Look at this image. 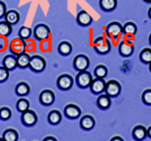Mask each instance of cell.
Instances as JSON below:
<instances>
[{"mask_svg":"<svg viewBox=\"0 0 151 141\" xmlns=\"http://www.w3.org/2000/svg\"><path fill=\"white\" fill-rule=\"evenodd\" d=\"M47 67V62L40 55H32L29 62V69L35 73H40Z\"/></svg>","mask_w":151,"mask_h":141,"instance_id":"6da1fadb","label":"cell"},{"mask_svg":"<svg viewBox=\"0 0 151 141\" xmlns=\"http://www.w3.org/2000/svg\"><path fill=\"white\" fill-rule=\"evenodd\" d=\"M121 85L119 82L115 81V80H110L106 83V87H105V94L108 95L110 98H115V97L119 96L121 93Z\"/></svg>","mask_w":151,"mask_h":141,"instance_id":"7a4b0ae2","label":"cell"},{"mask_svg":"<svg viewBox=\"0 0 151 141\" xmlns=\"http://www.w3.org/2000/svg\"><path fill=\"white\" fill-rule=\"evenodd\" d=\"M92 81H93L92 75L90 74L89 72H87V70L79 72V74L77 75V77H76V83H77L78 86L82 89L89 88Z\"/></svg>","mask_w":151,"mask_h":141,"instance_id":"3957f363","label":"cell"},{"mask_svg":"<svg viewBox=\"0 0 151 141\" xmlns=\"http://www.w3.org/2000/svg\"><path fill=\"white\" fill-rule=\"evenodd\" d=\"M50 29L47 24H43V23L37 24L33 28V36H35V40L40 41L48 38L50 37Z\"/></svg>","mask_w":151,"mask_h":141,"instance_id":"277c9868","label":"cell"},{"mask_svg":"<svg viewBox=\"0 0 151 141\" xmlns=\"http://www.w3.org/2000/svg\"><path fill=\"white\" fill-rule=\"evenodd\" d=\"M25 40H23L20 37H16L12 40L9 43V50L10 53L14 55H18L19 53H22L25 52Z\"/></svg>","mask_w":151,"mask_h":141,"instance_id":"5b68a950","label":"cell"},{"mask_svg":"<svg viewBox=\"0 0 151 141\" xmlns=\"http://www.w3.org/2000/svg\"><path fill=\"white\" fill-rule=\"evenodd\" d=\"M73 65H74V69L76 70H78V72L87 70L90 65V60L85 55H78L74 59Z\"/></svg>","mask_w":151,"mask_h":141,"instance_id":"8992f818","label":"cell"},{"mask_svg":"<svg viewBox=\"0 0 151 141\" xmlns=\"http://www.w3.org/2000/svg\"><path fill=\"white\" fill-rule=\"evenodd\" d=\"M73 85H74V79L68 74L60 75L57 80V86L58 87V89L63 90V91L70 90L73 87Z\"/></svg>","mask_w":151,"mask_h":141,"instance_id":"52a82bcc","label":"cell"},{"mask_svg":"<svg viewBox=\"0 0 151 141\" xmlns=\"http://www.w3.org/2000/svg\"><path fill=\"white\" fill-rule=\"evenodd\" d=\"M21 122L23 125L31 127L35 126L36 122H37V115L35 114V111L32 110H26L21 113Z\"/></svg>","mask_w":151,"mask_h":141,"instance_id":"ba28073f","label":"cell"},{"mask_svg":"<svg viewBox=\"0 0 151 141\" xmlns=\"http://www.w3.org/2000/svg\"><path fill=\"white\" fill-rule=\"evenodd\" d=\"M106 31L110 37L116 40V38H118L120 36V35L123 33V25H121L117 21H114V22H111L107 25Z\"/></svg>","mask_w":151,"mask_h":141,"instance_id":"9c48e42d","label":"cell"},{"mask_svg":"<svg viewBox=\"0 0 151 141\" xmlns=\"http://www.w3.org/2000/svg\"><path fill=\"white\" fill-rule=\"evenodd\" d=\"M105 87H106V82L104 81V79H100V78H96L93 80L90 85V90L91 92L95 95H101L105 92Z\"/></svg>","mask_w":151,"mask_h":141,"instance_id":"30bf717a","label":"cell"},{"mask_svg":"<svg viewBox=\"0 0 151 141\" xmlns=\"http://www.w3.org/2000/svg\"><path fill=\"white\" fill-rule=\"evenodd\" d=\"M65 116L69 119H77L81 116L82 110L79 106L75 105V104H69L65 107L64 110Z\"/></svg>","mask_w":151,"mask_h":141,"instance_id":"8fae6325","label":"cell"},{"mask_svg":"<svg viewBox=\"0 0 151 141\" xmlns=\"http://www.w3.org/2000/svg\"><path fill=\"white\" fill-rule=\"evenodd\" d=\"M55 100V95L52 90H43L40 94V102L43 106H50Z\"/></svg>","mask_w":151,"mask_h":141,"instance_id":"7c38bea8","label":"cell"},{"mask_svg":"<svg viewBox=\"0 0 151 141\" xmlns=\"http://www.w3.org/2000/svg\"><path fill=\"white\" fill-rule=\"evenodd\" d=\"M2 65L6 68L10 72L16 69L17 67V62H16V55H7L2 60Z\"/></svg>","mask_w":151,"mask_h":141,"instance_id":"4fadbf2b","label":"cell"},{"mask_svg":"<svg viewBox=\"0 0 151 141\" xmlns=\"http://www.w3.org/2000/svg\"><path fill=\"white\" fill-rule=\"evenodd\" d=\"M95 124H96L95 119L93 116H91V115L83 116L81 118V121H80V126H81V128L84 130H87V131L93 129L95 127Z\"/></svg>","mask_w":151,"mask_h":141,"instance_id":"5bb4252c","label":"cell"},{"mask_svg":"<svg viewBox=\"0 0 151 141\" xmlns=\"http://www.w3.org/2000/svg\"><path fill=\"white\" fill-rule=\"evenodd\" d=\"M132 136L136 141H142L147 137V129L142 125H138L133 128Z\"/></svg>","mask_w":151,"mask_h":141,"instance_id":"9a60e30c","label":"cell"},{"mask_svg":"<svg viewBox=\"0 0 151 141\" xmlns=\"http://www.w3.org/2000/svg\"><path fill=\"white\" fill-rule=\"evenodd\" d=\"M134 52V47L132 43L127 42V41H122V42L119 45V53H120L122 57H130L132 55Z\"/></svg>","mask_w":151,"mask_h":141,"instance_id":"2e32d148","label":"cell"},{"mask_svg":"<svg viewBox=\"0 0 151 141\" xmlns=\"http://www.w3.org/2000/svg\"><path fill=\"white\" fill-rule=\"evenodd\" d=\"M77 21L78 23L80 24V25L82 26H88L90 25V24L92 23V21H93V18H92V16L90 15L89 13H88L87 11L85 10H81L78 13L77 15Z\"/></svg>","mask_w":151,"mask_h":141,"instance_id":"e0dca14e","label":"cell"},{"mask_svg":"<svg viewBox=\"0 0 151 141\" xmlns=\"http://www.w3.org/2000/svg\"><path fill=\"white\" fill-rule=\"evenodd\" d=\"M94 48L99 55H107L111 50V42L109 41V40L104 38L99 45H94Z\"/></svg>","mask_w":151,"mask_h":141,"instance_id":"ac0fdd59","label":"cell"},{"mask_svg":"<svg viewBox=\"0 0 151 141\" xmlns=\"http://www.w3.org/2000/svg\"><path fill=\"white\" fill-rule=\"evenodd\" d=\"M30 55L26 52L19 53L16 55V62H17V67L20 69H26L29 67V62H30Z\"/></svg>","mask_w":151,"mask_h":141,"instance_id":"d6986e66","label":"cell"},{"mask_svg":"<svg viewBox=\"0 0 151 141\" xmlns=\"http://www.w3.org/2000/svg\"><path fill=\"white\" fill-rule=\"evenodd\" d=\"M97 106L99 107L101 110H107L110 108L111 106V98L106 94L100 95L97 99Z\"/></svg>","mask_w":151,"mask_h":141,"instance_id":"ffe728a7","label":"cell"},{"mask_svg":"<svg viewBox=\"0 0 151 141\" xmlns=\"http://www.w3.org/2000/svg\"><path fill=\"white\" fill-rule=\"evenodd\" d=\"M4 17H5L6 22H8L9 24H11V25H14V24L18 23L19 19H20V15H19L18 11L11 9V10L6 11Z\"/></svg>","mask_w":151,"mask_h":141,"instance_id":"44dd1931","label":"cell"},{"mask_svg":"<svg viewBox=\"0 0 151 141\" xmlns=\"http://www.w3.org/2000/svg\"><path fill=\"white\" fill-rule=\"evenodd\" d=\"M30 92V87L27 83H24V82H20L16 85L15 87V93L16 95L20 97H24V96H27Z\"/></svg>","mask_w":151,"mask_h":141,"instance_id":"7402d4cb","label":"cell"},{"mask_svg":"<svg viewBox=\"0 0 151 141\" xmlns=\"http://www.w3.org/2000/svg\"><path fill=\"white\" fill-rule=\"evenodd\" d=\"M47 121L52 125H58L62 121V114L58 110H52L47 115Z\"/></svg>","mask_w":151,"mask_h":141,"instance_id":"603a6c76","label":"cell"},{"mask_svg":"<svg viewBox=\"0 0 151 141\" xmlns=\"http://www.w3.org/2000/svg\"><path fill=\"white\" fill-rule=\"evenodd\" d=\"M100 7L104 11H113L117 7V0H100Z\"/></svg>","mask_w":151,"mask_h":141,"instance_id":"cb8c5ba5","label":"cell"},{"mask_svg":"<svg viewBox=\"0 0 151 141\" xmlns=\"http://www.w3.org/2000/svg\"><path fill=\"white\" fill-rule=\"evenodd\" d=\"M2 138L4 141H17L18 140V133L14 129H6L2 134Z\"/></svg>","mask_w":151,"mask_h":141,"instance_id":"d4e9b609","label":"cell"},{"mask_svg":"<svg viewBox=\"0 0 151 141\" xmlns=\"http://www.w3.org/2000/svg\"><path fill=\"white\" fill-rule=\"evenodd\" d=\"M58 53L62 55H69L73 50V45L69 41H62L58 47Z\"/></svg>","mask_w":151,"mask_h":141,"instance_id":"484cf974","label":"cell"},{"mask_svg":"<svg viewBox=\"0 0 151 141\" xmlns=\"http://www.w3.org/2000/svg\"><path fill=\"white\" fill-rule=\"evenodd\" d=\"M12 32V25L6 21H0V35L7 37Z\"/></svg>","mask_w":151,"mask_h":141,"instance_id":"4316f807","label":"cell"},{"mask_svg":"<svg viewBox=\"0 0 151 141\" xmlns=\"http://www.w3.org/2000/svg\"><path fill=\"white\" fill-rule=\"evenodd\" d=\"M136 32H137V25L132 21H129L123 25V33H125L126 35H134Z\"/></svg>","mask_w":151,"mask_h":141,"instance_id":"83f0119b","label":"cell"},{"mask_svg":"<svg viewBox=\"0 0 151 141\" xmlns=\"http://www.w3.org/2000/svg\"><path fill=\"white\" fill-rule=\"evenodd\" d=\"M94 74H95V76H96V78L104 79V78L108 75V69H107L106 65H97V67L95 68Z\"/></svg>","mask_w":151,"mask_h":141,"instance_id":"f1b7e54d","label":"cell"},{"mask_svg":"<svg viewBox=\"0 0 151 141\" xmlns=\"http://www.w3.org/2000/svg\"><path fill=\"white\" fill-rule=\"evenodd\" d=\"M139 59L143 64H150L151 63V48H144L141 50Z\"/></svg>","mask_w":151,"mask_h":141,"instance_id":"f546056e","label":"cell"},{"mask_svg":"<svg viewBox=\"0 0 151 141\" xmlns=\"http://www.w3.org/2000/svg\"><path fill=\"white\" fill-rule=\"evenodd\" d=\"M31 33H32L31 28L26 27V26H21L20 29H19V31H18V36L20 38H22L23 40H27L30 38Z\"/></svg>","mask_w":151,"mask_h":141,"instance_id":"4dcf8cb0","label":"cell"},{"mask_svg":"<svg viewBox=\"0 0 151 141\" xmlns=\"http://www.w3.org/2000/svg\"><path fill=\"white\" fill-rule=\"evenodd\" d=\"M16 109H17L19 112H21V113L26 110H28L29 109L28 100H26V99H24V98H20L17 102H16Z\"/></svg>","mask_w":151,"mask_h":141,"instance_id":"1f68e13d","label":"cell"},{"mask_svg":"<svg viewBox=\"0 0 151 141\" xmlns=\"http://www.w3.org/2000/svg\"><path fill=\"white\" fill-rule=\"evenodd\" d=\"M12 116V112L10 110V108L8 107H2L0 108V119L1 120H9Z\"/></svg>","mask_w":151,"mask_h":141,"instance_id":"d6a6232c","label":"cell"},{"mask_svg":"<svg viewBox=\"0 0 151 141\" xmlns=\"http://www.w3.org/2000/svg\"><path fill=\"white\" fill-rule=\"evenodd\" d=\"M142 102L145 105L151 106V89L145 90L142 93Z\"/></svg>","mask_w":151,"mask_h":141,"instance_id":"836d02e7","label":"cell"},{"mask_svg":"<svg viewBox=\"0 0 151 141\" xmlns=\"http://www.w3.org/2000/svg\"><path fill=\"white\" fill-rule=\"evenodd\" d=\"M9 78V70L4 68L3 65L0 67V83L5 82L7 79Z\"/></svg>","mask_w":151,"mask_h":141,"instance_id":"e575fe53","label":"cell"},{"mask_svg":"<svg viewBox=\"0 0 151 141\" xmlns=\"http://www.w3.org/2000/svg\"><path fill=\"white\" fill-rule=\"evenodd\" d=\"M40 48L42 50V52H48V50L50 48V40H48V38L40 40Z\"/></svg>","mask_w":151,"mask_h":141,"instance_id":"d590c367","label":"cell"},{"mask_svg":"<svg viewBox=\"0 0 151 141\" xmlns=\"http://www.w3.org/2000/svg\"><path fill=\"white\" fill-rule=\"evenodd\" d=\"M6 5L4 2H2L1 0H0V18L4 17V15H5L6 13Z\"/></svg>","mask_w":151,"mask_h":141,"instance_id":"8d00e7d4","label":"cell"},{"mask_svg":"<svg viewBox=\"0 0 151 141\" xmlns=\"http://www.w3.org/2000/svg\"><path fill=\"white\" fill-rule=\"evenodd\" d=\"M6 47H7V45H6V40H5V37H4V36L0 35V52L4 50Z\"/></svg>","mask_w":151,"mask_h":141,"instance_id":"74e56055","label":"cell"},{"mask_svg":"<svg viewBox=\"0 0 151 141\" xmlns=\"http://www.w3.org/2000/svg\"><path fill=\"white\" fill-rule=\"evenodd\" d=\"M110 141H124V139L120 136H114L113 138H111Z\"/></svg>","mask_w":151,"mask_h":141,"instance_id":"f35d334b","label":"cell"},{"mask_svg":"<svg viewBox=\"0 0 151 141\" xmlns=\"http://www.w3.org/2000/svg\"><path fill=\"white\" fill-rule=\"evenodd\" d=\"M42 141H58V140H57V138L52 137V136H47V137H45Z\"/></svg>","mask_w":151,"mask_h":141,"instance_id":"ab89813d","label":"cell"},{"mask_svg":"<svg viewBox=\"0 0 151 141\" xmlns=\"http://www.w3.org/2000/svg\"><path fill=\"white\" fill-rule=\"evenodd\" d=\"M147 136H148L149 138H151V126L147 129Z\"/></svg>","mask_w":151,"mask_h":141,"instance_id":"60d3db41","label":"cell"},{"mask_svg":"<svg viewBox=\"0 0 151 141\" xmlns=\"http://www.w3.org/2000/svg\"><path fill=\"white\" fill-rule=\"evenodd\" d=\"M148 16H149V18L151 19V7L148 9Z\"/></svg>","mask_w":151,"mask_h":141,"instance_id":"b9f144b4","label":"cell"},{"mask_svg":"<svg viewBox=\"0 0 151 141\" xmlns=\"http://www.w3.org/2000/svg\"><path fill=\"white\" fill-rule=\"evenodd\" d=\"M145 2H147V3H151V0H144Z\"/></svg>","mask_w":151,"mask_h":141,"instance_id":"7bdbcfd3","label":"cell"},{"mask_svg":"<svg viewBox=\"0 0 151 141\" xmlns=\"http://www.w3.org/2000/svg\"><path fill=\"white\" fill-rule=\"evenodd\" d=\"M149 43L151 45V33H150V35H149Z\"/></svg>","mask_w":151,"mask_h":141,"instance_id":"ee69618b","label":"cell"},{"mask_svg":"<svg viewBox=\"0 0 151 141\" xmlns=\"http://www.w3.org/2000/svg\"><path fill=\"white\" fill-rule=\"evenodd\" d=\"M149 70H150V73H151V63L149 64Z\"/></svg>","mask_w":151,"mask_h":141,"instance_id":"f6af8a7d","label":"cell"},{"mask_svg":"<svg viewBox=\"0 0 151 141\" xmlns=\"http://www.w3.org/2000/svg\"><path fill=\"white\" fill-rule=\"evenodd\" d=\"M0 141H4V140H3V138H2V137H0Z\"/></svg>","mask_w":151,"mask_h":141,"instance_id":"bcb514c9","label":"cell"}]
</instances>
